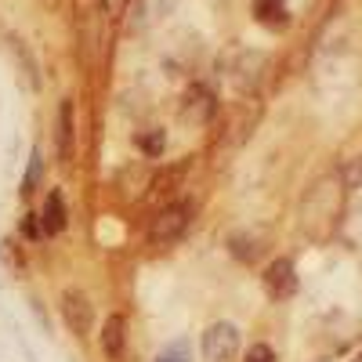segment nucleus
Returning <instances> with one entry per match:
<instances>
[{
    "label": "nucleus",
    "instance_id": "nucleus-20",
    "mask_svg": "<svg viewBox=\"0 0 362 362\" xmlns=\"http://www.w3.org/2000/svg\"><path fill=\"white\" fill-rule=\"evenodd\" d=\"M351 362H362V351H358V355H355V358H351Z\"/></svg>",
    "mask_w": 362,
    "mask_h": 362
},
{
    "label": "nucleus",
    "instance_id": "nucleus-13",
    "mask_svg": "<svg viewBox=\"0 0 362 362\" xmlns=\"http://www.w3.org/2000/svg\"><path fill=\"white\" fill-rule=\"evenodd\" d=\"M181 177H185V163H181V167H167V170H160L153 181H148V192H153V196H167V192H174L181 185Z\"/></svg>",
    "mask_w": 362,
    "mask_h": 362
},
{
    "label": "nucleus",
    "instance_id": "nucleus-2",
    "mask_svg": "<svg viewBox=\"0 0 362 362\" xmlns=\"http://www.w3.org/2000/svg\"><path fill=\"white\" fill-rule=\"evenodd\" d=\"M192 214H196L192 199H185V196H174L170 203H163V206L156 210V214L148 218L145 243H153V247H170V243H177V239L189 232Z\"/></svg>",
    "mask_w": 362,
    "mask_h": 362
},
{
    "label": "nucleus",
    "instance_id": "nucleus-15",
    "mask_svg": "<svg viewBox=\"0 0 362 362\" xmlns=\"http://www.w3.org/2000/svg\"><path fill=\"white\" fill-rule=\"evenodd\" d=\"M40 174H44V160H40V153L33 148V156H29V167H25V177H22V192H25V196H29V192L37 189Z\"/></svg>",
    "mask_w": 362,
    "mask_h": 362
},
{
    "label": "nucleus",
    "instance_id": "nucleus-10",
    "mask_svg": "<svg viewBox=\"0 0 362 362\" xmlns=\"http://www.w3.org/2000/svg\"><path fill=\"white\" fill-rule=\"evenodd\" d=\"M66 225H69V206H66V196L54 189V192H47V199L40 206V228H44V235H58V232H66Z\"/></svg>",
    "mask_w": 362,
    "mask_h": 362
},
{
    "label": "nucleus",
    "instance_id": "nucleus-4",
    "mask_svg": "<svg viewBox=\"0 0 362 362\" xmlns=\"http://www.w3.org/2000/svg\"><path fill=\"white\" fill-rule=\"evenodd\" d=\"M214 109H218L214 90H210L206 83H189L185 95H181V102H177V119L185 127L199 131V127H206L210 119H214Z\"/></svg>",
    "mask_w": 362,
    "mask_h": 362
},
{
    "label": "nucleus",
    "instance_id": "nucleus-14",
    "mask_svg": "<svg viewBox=\"0 0 362 362\" xmlns=\"http://www.w3.org/2000/svg\"><path fill=\"white\" fill-rule=\"evenodd\" d=\"M228 247H232V254H235L239 261H254V257H257V239H250L247 232H235V235L228 239Z\"/></svg>",
    "mask_w": 362,
    "mask_h": 362
},
{
    "label": "nucleus",
    "instance_id": "nucleus-9",
    "mask_svg": "<svg viewBox=\"0 0 362 362\" xmlns=\"http://www.w3.org/2000/svg\"><path fill=\"white\" fill-rule=\"evenodd\" d=\"M124 351H127V319L116 312L102 326V355L109 362H119V358H124Z\"/></svg>",
    "mask_w": 362,
    "mask_h": 362
},
{
    "label": "nucleus",
    "instance_id": "nucleus-6",
    "mask_svg": "<svg viewBox=\"0 0 362 362\" xmlns=\"http://www.w3.org/2000/svg\"><path fill=\"white\" fill-rule=\"evenodd\" d=\"M62 319L69 326L73 337H87L90 334V322H95V305H90V297L83 290H66L62 293Z\"/></svg>",
    "mask_w": 362,
    "mask_h": 362
},
{
    "label": "nucleus",
    "instance_id": "nucleus-12",
    "mask_svg": "<svg viewBox=\"0 0 362 362\" xmlns=\"http://www.w3.org/2000/svg\"><path fill=\"white\" fill-rule=\"evenodd\" d=\"M134 145L145 160H160L167 153V131L163 127H141V131H134Z\"/></svg>",
    "mask_w": 362,
    "mask_h": 362
},
{
    "label": "nucleus",
    "instance_id": "nucleus-5",
    "mask_svg": "<svg viewBox=\"0 0 362 362\" xmlns=\"http://www.w3.org/2000/svg\"><path fill=\"white\" fill-rule=\"evenodd\" d=\"M239 351V326L235 322H214L203 334V358L206 362H232Z\"/></svg>",
    "mask_w": 362,
    "mask_h": 362
},
{
    "label": "nucleus",
    "instance_id": "nucleus-11",
    "mask_svg": "<svg viewBox=\"0 0 362 362\" xmlns=\"http://www.w3.org/2000/svg\"><path fill=\"white\" fill-rule=\"evenodd\" d=\"M254 22L272 29V33H283V29L290 25V4L286 0H254Z\"/></svg>",
    "mask_w": 362,
    "mask_h": 362
},
{
    "label": "nucleus",
    "instance_id": "nucleus-7",
    "mask_svg": "<svg viewBox=\"0 0 362 362\" xmlns=\"http://www.w3.org/2000/svg\"><path fill=\"white\" fill-rule=\"evenodd\" d=\"M264 290L272 300H286L297 293V264L290 257H276V261H268L264 264V276H261Z\"/></svg>",
    "mask_w": 362,
    "mask_h": 362
},
{
    "label": "nucleus",
    "instance_id": "nucleus-8",
    "mask_svg": "<svg viewBox=\"0 0 362 362\" xmlns=\"http://www.w3.org/2000/svg\"><path fill=\"white\" fill-rule=\"evenodd\" d=\"M54 148H58V160L62 163H73V156H76V109L69 98H62L58 116H54Z\"/></svg>",
    "mask_w": 362,
    "mask_h": 362
},
{
    "label": "nucleus",
    "instance_id": "nucleus-3",
    "mask_svg": "<svg viewBox=\"0 0 362 362\" xmlns=\"http://www.w3.org/2000/svg\"><path fill=\"white\" fill-rule=\"evenodd\" d=\"M264 66H268V58L261 51H254V47H239V51H228L221 58V73H225V80L235 90H254L261 73H264Z\"/></svg>",
    "mask_w": 362,
    "mask_h": 362
},
{
    "label": "nucleus",
    "instance_id": "nucleus-16",
    "mask_svg": "<svg viewBox=\"0 0 362 362\" xmlns=\"http://www.w3.org/2000/svg\"><path fill=\"white\" fill-rule=\"evenodd\" d=\"M156 362H192V355H189V341H185V337H181V341H170V344L160 351Z\"/></svg>",
    "mask_w": 362,
    "mask_h": 362
},
{
    "label": "nucleus",
    "instance_id": "nucleus-1",
    "mask_svg": "<svg viewBox=\"0 0 362 362\" xmlns=\"http://www.w3.org/2000/svg\"><path fill=\"white\" fill-rule=\"evenodd\" d=\"M344 210V177L341 174H322L319 181H312V189L300 199V232L315 243L337 228Z\"/></svg>",
    "mask_w": 362,
    "mask_h": 362
},
{
    "label": "nucleus",
    "instance_id": "nucleus-19",
    "mask_svg": "<svg viewBox=\"0 0 362 362\" xmlns=\"http://www.w3.org/2000/svg\"><path fill=\"white\" fill-rule=\"evenodd\" d=\"M102 11L109 18H119V11H124V0H102Z\"/></svg>",
    "mask_w": 362,
    "mask_h": 362
},
{
    "label": "nucleus",
    "instance_id": "nucleus-18",
    "mask_svg": "<svg viewBox=\"0 0 362 362\" xmlns=\"http://www.w3.org/2000/svg\"><path fill=\"white\" fill-rule=\"evenodd\" d=\"M243 362H276V351H272V344H254Z\"/></svg>",
    "mask_w": 362,
    "mask_h": 362
},
{
    "label": "nucleus",
    "instance_id": "nucleus-17",
    "mask_svg": "<svg viewBox=\"0 0 362 362\" xmlns=\"http://www.w3.org/2000/svg\"><path fill=\"white\" fill-rule=\"evenodd\" d=\"M22 235L29 239V243H37V239H44V228H40V214H25V218H22Z\"/></svg>",
    "mask_w": 362,
    "mask_h": 362
}]
</instances>
